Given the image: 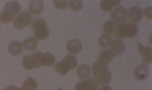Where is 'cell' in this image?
Masks as SVG:
<instances>
[{"instance_id":"1","label":"cell","mask_w":152,"mask_h":90,"mask_svg":"<svg viewBox=\"0 0 152 90\" xmlns=\"http://www.w3.org/2000/svg\"><path fill=\"white\" fill-rule=\"evenodd\" d=\"M32 21V16L29 12L23 11L17 16L13 21V25L16 29L22 30L30 25Z\"/></svg>"},{"instance_id":"2","label":"cell","mask_w":152,"mask_h":90,"mask_svg":"<svg viewBox=\"0 0 152 90\" xmlns=\"http://www.w3.org/2000/svg\"><path fill=\"white\" fill-rule=\"evenodd\" d=\"M98 84L94 79H88L79 82L75 86V90H98Z\"/></svg>"},{"instance_id":"3","label":"cell","mask_w":152,"mask_h":90,"mask_svg":"<svg viewBox=\"0 0 152 90\" xmlns=\"http://www.w3.org/2000/svg\"><path fill=\"white\" fill-rule=\"evenodd\" d=\"M127 10L123 6L117 7L111 13L112 21L116 23H122L127 18Z\"/></svg>"},{"instance_id":"4","label":"cell","mask_w":152,"mask_h":90,"mask_svg":"<svg viewBox=\"0 0 152 90\" xmlns=\"http://www.w3.org/2000/svg\"><path fill=\"white\" fill-rule=\"evenodd\" d=\"M138 50L142 57V63L145 64H150L152 62V48L151 46H144L138 43Z\"/></svg>"},{"instance_id":"5","label":"cell","mask_w":152,"mask_h":90,"mask_svg":"<svg viewBox=\"0 0 152 90\" xmlns=\"http://www.w3.org/2000/svg\"><path fill=\"white\" fill-rule=\"evenodd\" d=\"M127 14H128V18L129 21L133 23L140 22L143 17L142 10L137 6H133L130 8Z\"/></svg>"},{"instance_id":"6","label":"cell","mask_w":152,"mask_h":90,"mask_svg":"<svg viewBox=\"0 0 152 90\" xmlns=\"http://www.w3.org/2000/svg\"><path fill=\"white\" fill-rule=\"evenodd\" d=\"M44 9V3L40 0H33L29 2L28 10L34 16H39Z\"/></svg>"},{"instance_id":"7","label":"cell","mask_w":152,"mask_h":90,"mask_svg":"<svg viewBox=\"0 0 152 90\" xmlns=\"http://www.w3.org/2000/svg\"><path fill=\"white\" fill-rule=\"evenodd\" d=\"M66 48V50L69 54L76 55L81 51L83 46L80 41L77 39H74L68 41Z\"/></svg>"},{"instance_id":"8","label":"cell","mask_w":152,"mask_h":90,"mask_svg":"<svg viewBox=\"0 0 152 90\" xmlns=\"http://www.w3.org/2000/svg\"><path fill=\"white\" fill-rule=\"evenodd\" d=\"M114 56H115V55L113 54L111 50H103L99 55L97 62L100 65L106 66L112 61Z\"/></svg>"},{"instance_id":"9","label":"cell","mask_w":152,"mask_h":90,"mask_svg":"<svg viewBox=\"0 0 152 90\" xmlns=\"http://www.w3.org/2000/svg\"><path fill=\"white\" fill-rule=\"evenodd\" d=\"M96 81L98 84L100 85H106L109 84L112 79L111 73L109 71L107 70H103L101 72L98 73L94 75Z\"/></svg>"},{"instance_id":"10","label":"cell","mask_w":152,"mask_h":90,"mask_svg":"<svg viewBox=\"0 0 152 90\" xmlns=\"http://www.w3.org/2000/svg\"><path fill=\"white\" fill-rule=\"evenodd\" d=\"M149 75V70L146 65L140 64L134 69V75L137 80L144 81Z\"/></svg>"},{"instance_id":"11","label":"cell","mask_w":152,"mask_h":90,"mask_svg":"<svg viewBox=\"0 0 152 90\" xmlns=\"http://www.w3.org/2000/svg\"><path fill=\"white\" fill-rule=\"evenodd\" d=\"M111 51L114 55H121L124 54L126 50V46L124 42L120 39L113 41L110 44Z\"/></svg>"},{"instance_id":"12","label":"cell","mask_w":152,"mask_h":90,"mask_svg":"<svg viewBox=\"0 0 152 90\" xmlns=\"http://www.w3.org/2000/svg\"><path fill=\"white\" fill-rule=\"evenodd\" d=\"M23 50V44L19 41H12L9 44L8 51L10 54L14 56H18Z\"/></svg>"},{"instance_id":"13","label":"cell","mask_w":152,"mask_h":90,"mask_svg":"<svg viewBox=\"0 0 152 90\" xmlns=\"http://www.w3.org/2000/svg\"><path fill=\"white\" fill-rule=\"evenodd\" d=\"M119 0H103L100 3V7L105 12H110L114 9L120 4Z\"/></svg>"},{"instance_id":"14","label":"cell","mask_w":152,"mask_h":90,"mask_svg":"<svg viewBox=\"0 0 152 90\" xmlns=\"http://www.w3.org/2000/svg\"><path fill=\"white\" fill-rule=\"evenodd\" d=\"M77 74L78 77L81 80L87 79L91 74V68L87 64H81L77 69Z\"/></svg>"},{"instance_id":"15","label":"cell","mask_w":152,"mask_h":90,"mask_svg":"<svg viewBox=\"0 0 152 90\" xmlns=\"http://www.w3.org/2000/svg\"><path fill=\"white\" fill-rule=\"evenodd\" d=\"M4 10L12 13L14 15H18L21 12V6L18 2L11 1L7 3L4 6Z\"/></svg>"},{"instance_id":"16","label":"cell","mask_w":152,"mask_h":90,"mask_svg":"<svg viewBox=\"0 0 152 90\" xmlns=\"http://www.w3.org/2000/svg\"><path fill=\"white\" fill-rule=\"evenodd\" d=\"M114 33L116 36L120 39H124V38L127 37L126 23H116Z\"/></svg>"},{"instance_id":"17","label":"cell","mask_w":152,"mask_h":90,"mask_svg":"<svg viewBox=\"0 0 152 90\" xmlns=\"http://www.w3.org/2000/svg\"><path fill=\"white\" fill-rule=\"evenodd\" d=\"M22 44L26 50L31 51L37 49L38 46V41L34 37H30L24 40Z\"/></svg>"},{"instance_id":"18","label":"cell","mask_w":152,"mask_h":90,"mask_svg":"<svg viewBox=\"0 0 152 90\" xmlns=\"http://www.w3.org/2000/svg\"><path fill=\"white\" fill-rule=\"evenodd\" d=\"M38 83L33 78H28L23 82L22 87L19 88V90H37Z\"/></svg>"},{"instance_id":"19","label":"cell","mask_w":152,"mask_h":90,"mask_svg":"<svg viewBox=\"0 0 152 90\" xmlns=\"http://www.w3.org/2000/svg\"><path fill=\"white\" fill-rule=\"evenodd\" d=\"M66 66L69 70H71L72 69H74L77 67V62L76 58L73 55H69L66 56L63 60L61 61Z\"/></svg>"},{"instance_id":"20","label":"cell","mask_w":152,"mask_h":90,"mask_svg":"<svg viewBox=\"0 0 152 90\" xmlns=\"http://www.w3.org/2000/svg\"><path fill=\"white\" fill-rule=\"evenodd\" d=\"M34 38L39 41H43L47 39V37L49 36L50 34L49 29H48L47 26L40 28V29L34 31Z\"/></svg>"},{"instance_id":"21","label":"cell","mask_w":152,"mask_h":90,"mask_svg":"<svg viewBox=\"0 0 152 90\" xmlns=\"http://www.w3.org/2000/svg\"><path fill=\"white\" fill-rule=\"evenodd\" d=\"M31 57L34 68H40L43 66V53L40 52V51H37V52L34 53L33 55H31Z\"/></svg>"},{"instance_id":"22","label":"cell","mask_w":152,"mask_h":90,"mask_svg":"<svg viewBox=\"0 0 152 90\" xmlns=\"http://www.w3.org/2000/svg\"><path fill=\"white\" fill-rule=\"evenodd\" d=\"M15 16L12 13L7 11V10H3V11L0 13V22L2 23H11L15 18Z\"/></svg>"},{"instance_id":"23","label":"cell","mask_w":152,"mask_h":90,"mask_svg":"<svg viewBox=\"0 0 152 90\" xmlns=\"http://www.w3.org/2000/svg\"><path fill=\"white\" fill-rule=\"evenodd\" d=\"M126 26L127 37L132 38L137 35L138 31H139V27L137 25V24L133 23H126Z\"/></svg>"},{"instance_id":"24","label":"cell","mask_w":152,"mask_h":90,"mask_svg":"<svg viewBox=\"0 0 152 90\" xmlns=\"http://www.w3.org/2000/svg\"><path fill=\"white\" fill-rule=\"evenodd\" d=\"M116 23L112 20H109L106 21L103 26V30L107 35H110L114 33Z\"/></svg>"},{"instance_id":"25","label":"cell","mask_w":152,"mask_h":90,"mask_svg":"<svg viewBox=\"0 0 152 90\" xmlns=\"http://www.w3.org/2000/svg\"><path fill=\"white\" fill-rule=\"evenodd\" d=\"M112 43V37L107 35V34H103L98 39V44L100 47L107 48Z\"/></svg>"},{"instance_id":"26","label":"cell","mask_w":152,"mask_h":90,"mask_svg":"<svg viewBox=\"0 0 152 90\" xmlns=\"http://www.w3.org/2000/svg\"><path fill=\"white\" fill-rule=\"evenodd\" d=\"M55 62V58L53 54L50 53L43 54V64L46 66H51Z\"/></svg>"},{"instance_id":"27","label":"cell","mask_w":152,"mask_h":90,"mask_svg":"<svg viewBox=\"0 0 152 90\" xmlns=\"http://www.w3.org/2000/svg\"><path fill=\"white\" fill-rule=\"evenodd\" d=\"M22 65L26 70H31L34 68V65L32 59L31 55H27L22 59Z\"/></svg>"},{"instance_id":"28","label":"cell","mask_w":152,"mask_h":90,"mask_svg":"<svg viewBox=\"0 0 152 90\" xmlns=\"http://www.w3.org/2000/svg\"><path fill=\"white\" fill-rule=\"evenodd\" d=\"M55 70L58 74L61 75H66L70 71L61 61L56 63L55 66Z\"/></svg>"},{"instance_id":"29","label":"cell","mask_w":152,"mask_h":90,"mask_svg":"<svg viewBox=\"0 0 152 90\" xmlns=\"http://www.w3.org/2000/svg\"><path fill=\"white\" fill-rule=\"evenodd\" d=\"M83 3L81 0H73V1H70V4H69V7L70 9L73 10V11L78 12L83 9Z\"/></svg>"},{"instance_id":"30","label":"cell","mask_w":152,"mask_h":90,"mask_svg":"<svg viewBox=\"0 0 152 90\" xmlns=\"http://www.w3.org/2000/svg\"><path fill=\"white\" fill-rule=\"evenodd\" d=\"M47 23L46 21H44L42 19H37L34 21L31 25V29L35 31L37 29H39L40 28L46 27Z\"/></svg>"},{"instance_id":"31","label":"cell","mask_w":152,"mask_h":90,"mask_svg":"<svg viewBox=\"0 0 152 90\" xmlns=\"http://www.w3.org/2000/svg\"><path fill=\"white\" fill-rule=\"evenodd\" d=\"M107 69H108L107 66H103L100 65L98 62H96V63H93V64L92 65V71L94 75L103 70H107Z\"/></svg>"},{"instance_id":"32","label":"cell","mask_w":152,"mask_h":90,"mask_svg":"<svg viewBox=\"0 0 152 90\" xmlns=\"http://www.w3.org/2000/svg\"><path fill=\"white\" fill-rule=\"evenodd\" d=\"M53 4L57 9L63 10L68 7V1L66 0H54Z\"/></svg>"},{"instance_id":"33","label":"cell","mask_w":152,"mask_h":90,"mask_svg":"<svg viewBox=\"0 0 152 90\" xmlns=\"http://www.w3.org/2000/svg\"><path fill=\"white\" fill-rule=\"evenodd\" d=\"M151 12H152L151 7H148L146 9H145L144 10V14L145 17H146V18L148 19H151V18H152Z\"/></svg>"},{"instance_id":"34","label":"cell","mask_w":152,"mask_h":90,"mask_svg":"<svg viewBox=\"0 0 152 90\" xmlns=\"http://www.w3.org/2000/svg\"><path fill=\"white\" fill-rule=\"evenodd\" d=\"M5 90H19V88L15 85H10L6 88Z\"/></svg>"},{"instance_id":"35","label":"cell","mask_w":152,"mask_h":90,"mask_svg":"<svg viewBox=\"0 0 152 90\" xmlns=\"http://www.w3.org/2000/svg\"><path fill=\"white\" fill-rule=\"evenodd\" d=\"M98 90H112L111 88L109 86H102L101 88H99Z\"/></svg>"},{"instance_id":"36","label":"cell","mask_w":152,"mask_h":90,"mask_svg":"<svg viewBox=\"0 0 152 90\" xmlns=\"http://www.w3.org/2000/svg\"><path fill=\"white\" fill-rule=\"evenodd\" d=\"M0 28H1V23H0Z\"/></svg>"},{"instance_id":"37","label":"cell","mask_w":152,"mask_h":90,"mask_svg":"<svg viewBox=\"0 0 152 90\" xmlns=\"http://www.w3.org/2000/svg\"><path fill=\"white\" fill-rule=\"evenodd\" d=\"M1 90H3V89H1Z\"/></svg>"}]
</instances>
